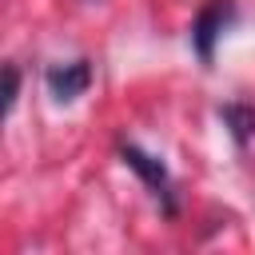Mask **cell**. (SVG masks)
<instances>
[{
	"label": "cell",
	"mask_w": 255,
	"mask_h": 255,
	"mask_svg": "<svg viewBox=\"0 0 255 255\" xmlns=\"http://www.w3.org/2000/svg\"><path fill=\"white\" fill-rule=\"evenodd\" d=\"M88 84H92V64H88V60L56 64V68L48 72V92H52L60 104H68V100L84 96V92H88Z\"/></svg>",
	"instance_id": "cell-1"
},
{
	"label": "cell",
	"mask_w": 255,
	"mask_h": 255,
	"mask_svg": "<svg viewBox=\"0 0 255 255\" xmlns=\"http://www.w3.org/2000/svg\"><path fill=\"white\" fill-rule=\"evenodd\" d=\"M231 0H211L203 12H199V20H195V28H191V40H195V48H199V56L203 60H211V48H215V40H219V32L227 28V20H231Z\"/></svg>",
	"instance_id": "cell-2"
},
{
	"label": "cell",
	"mask_w": 255,
	"mask_h": 255,
	"mask_svg": "<svg viewBox=\"0 0 255 255\" xmlns=\"http://www.w3.org/2000/svg\"><path fill=\"white\" fill-rule=\"evenodd\" d=\"M120 155H124V163L131 167V171H139L143 175V183L155 191V195H167V171H163V163L155 159V155H147V151H139V147H120Z\"/></svg>",
	"instance_id": "cell-3"
},
{
	"label": "cell",
	"mask_w": 255,
	"mask_h": 255,
	"mask_svg": "<svg viewBox=\"0 0 255 255\" xmlns=\"http://www.w3.org/2000/svg\"><path fill=\"white\" fill-rule=\"evenodd\" d=\"M16 96H20V68H16V64H4V68H0V124L8 120Z\"/></svg>",
	"instance_id": "cell-4"
},
{
	"label": "cell",
	"mask_w": 255,
	"mask_h": 255,
	"mask_svg": "<svg viewBox=\"0 0 255 255\" xmlns=\"http://www.w3.org/2000/svg\"><path fill=\"white\" fill-rule=\"evenodd\" d=\"M223 120L231 124V131H235L239 143L255 131V112H251V108H223Z\"/></svg>",
	"instance_id": "cell-5"
}]
</instances>
